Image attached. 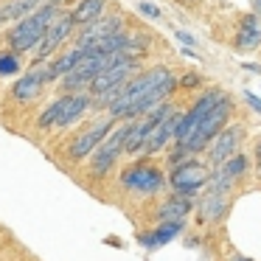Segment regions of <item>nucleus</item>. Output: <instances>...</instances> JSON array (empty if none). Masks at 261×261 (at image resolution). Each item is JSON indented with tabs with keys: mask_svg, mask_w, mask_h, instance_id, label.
<instances>
[{
	"mask_svg": "<svg viewBox=\"0 0 261 261\" xmlns=\"http://www.w3.org/2000/svg\"><path fill=\"white\" fill-rule=\"evenodd\" d=\"M62 12H65V9H59V6H42V9H37V12H31L29 17L12 23L9 29H3L6 48H9V51H14V54H20V57L31 54L37 45H40L42 37H45L48 25H51Z\"/></svg>",
	"mask_w": 261,
	"mask_h": 261,
	"instance_id": "f257e3e1",
	"label": "nucleus"
},
{
	"mask_svg": "<svg viewBox=\"0 0 261 261\" xmlns=\"http://www.w3.org/2000/svg\"><path fill=\"white\" fill-rule=\"evenodd\" d=\"M169 79H174V73H171V68H166V65H154V68L138 70V73L121 87V93L115 96V101L107 107V115L115 118V121H124L126 113H129L143 96H149L152 90H158V87L166 85Z\"/></svg>",
	"mask_w": 261,
	"mask_h": 261,
	"instance_id": "f03ea898",
	"label": "nucleus"
},
{
	"mask_svg": "<svg viewBox=\"0 0 261 261\" xmlns=\"http://www.w3.org/2000/svg\"><path fill=\"white\" fill-rule=\"evenodd\" d=\"M230 113H233V101H230V98H222V101L197 124V129L191 132V138H188L186 143H177V146H182L186 152H191V154L205 152V149L214 143V138L219 135L227 124H230Z\"/></svg>",
	"mask_w": 261,
	"mask_h": 261,
	"instance_id": "7ed1b4c3",
	"label": "nucleus"
},
{
	"mask_svg": "<svg viewBox=\"0 0 261 261\" xmlns=\"http://www.w3.org/2000/svg\"><path fill=\"white\" fill-rule=\"evenodd\" d=\"M121 186H124V191L138 194V197H152V194L163 191L169 180L158 166L149 163V158H141L121 171Z\"/></svg>",
	"mask_w": 261,
	"mask_h": 261,
	"instance_id": "20e7f679",
	"label": "nucleus"
},
{
	"mask_svg": "<svg viewBox=\"0 0 261 261\" xmlns=\"http://www.w3.org/2000/svg\"><path fill=\"white\" fill-rule=\"evenodd\" d=\"M211 174H214V169L208 163L191 158V160H186V163L174 166L169 171V188L174 194H182V197H197L199 191L208 188Z\"/></svg>",
	"mask_w": 261,
	"mask_h": 261,
	"instance_id": "39448f33",
	"label": "nucleus"
},
{
	"mask_svg": "<svg viewBox=\"0 0 261 261\" xmlns=\"http://www.w3.org/2000/svg\"><path fill=\"white\" fill-rule=\"evenodd\" d=\"M126 132H129V121H118V124L113 126V132L98 143V149L90 154V166H87L93 177H107L110 171H113V166L118 163L121 154H124Z\"/></svg>",
	"mask_w": 261,
	"mask_h": 261,
	"instance_id": "423d86ee",
	"label": "nucleus"
},
{
	"mask_svg": "<svg viewBox=\"0 0 261 261\" xmlns=\"http://www.w3.org/2000/svg\"><path fill=\"white\" fill-rule=\"evenodd\" d=\"M115 124H118V121L110 118V115L104 113V118H96L93 124H87L76 138H70L68 149H65V158H68L70 163H82V160H87L98 149V143H101L110 132H113Z\"/></svg>",
	"mask_w": 261,
	"mask_h": 261,
	"instance_id": "0eeeda50",
	"label": "nucleus"
},
{
	"mask_svg": "<svg viewBox=\"0 0 261 261\" xmlns=\"http://www.w3.org/2000/svg\"><path fill=\"white\" fill-rule=\"evenodd\" d=\"M138 70H141V59H135V57H115L107 68H101L96 73V79H93V85H90V96L98 98V96H104V93L115 90V87L126 85Z\"/></svg>",
	"mask_w": 261,
	"mask_h": 261,
	"instance_id": "6e6552de",
	"label": "nucleus"
},
{
	"mask_svg": "<svg viewBox=\"0 0 261 261\" xmlns=\"http://www.w3.org/2000/svg\"><path fill=\"white\" fill-rule=\"evenodd\" d=\"M76 34V23L70 20V12L65 9L62 14H59L57 20H54L51 25H48V31H45V37L40 40V45L31 51V65H42V62H48V59L54 57V54H59L62 51V45L70 40V37Z\"/></svg>",
	"mask_w": 261,
	"mask_h": 261,
	"instance_id": "1a4fd4ad",
	"label": "nucleus"
},
{
	"mask_svg": "<svg viewBox=\"0 0 261 261\" xmlns=\"http://www.w3.org/2000/svg\"><path fill=\"white\" fill-rule=\"evenodd\" d=\"M48 87H51V79H48L45 62H42V65H31V68H25V73L12 85L9 98H12L14 104H23V107H25V104H34L37 98H42V93H45Z\"/></svg>",
	"mask_w": 261,
	"mask_h": 261,
	"instance_id": "9d476101",
	"label": "nucleus"
},
{
	"mask_svg": "<svg viewBox=\"0 0 261 261\" xmlns=\"http://www.w3.org/2000/svg\"><path fill=\"white\" fill-rule=\"evenodd\" d=\"M222 98H227V93L219 90V87H211V90H205L202 96H199L197 101H194L191 107L182 113L180 124H177V138H174V143H186L188 138H191V132L197 129V124L216 107V104L222 101Z\"/></svg>",
	"mask_w": 261,
	"mask_h": 261,
	"instance_id": "9b49d317",
	"label": "nucleus"
},
{
	"mask_svg": "<svg viewBox=\"0 0 261 261\" xmlns=\"http://www.w3.org/2000/svg\"><path fill=\"white\" fill-rule=\"evenodd\" d=\"M244 135H247L244 124H227L225 129L214 138V143L205 149V152H208V166L211 169H216V166H222L225 160H230L236 152H242Z\"/></svg>",
	"mask_w": 261,
	"mask_h": 261,
	"instance_id": "f8f14e48",
	"label": "nucleus"
},
{
	"mask_svg": "<svg viewBox=\"0 0 261 261\" xmlns=\"http://www.w3.org/2000/svg\"><path fill=\"white\" fill-rule=\"evenodd\" d=\"M118 31H124V17H121V14H107L104 12L98 20L76 29L73 48H90L93 42L104 40V37H113V34H118Z\"/></svg>",
	"mask_w": 261,
	"mask_h": 261,
	"instance_id": "ddd939ff",
	"label": "nucleus"
},
{
	"mask_svg": "<svg viewBox=\"0 0 261 261\" xmlns=\"http://www.w3.org/2000/svg\"><path fill=\"white\" fill-rule=\"evenodd\" d=\"M230 211V194L227 191H214V188H205L202 199L197 202V214H199V222L205 225H216L222 222V216Z\"/></svg>",
	"mask_w": 261,
	"mask_h": 261,
	"instance_id": "4468645a",
	"label": "nucleus"
},
{
	"mask_svg": "<svg viewBox=\"0 0 261 261\" xmlns=\"http://www.w3.org/2000/svg\"><path fill=\"white\" fill-rule=\"evenodd\" d=\"M261 45V17H255L253 12H247L239 20L236 29V40H233V51L239 54H250Z\"/></svg>",
	"mask_w": 261,
	"mask_h": 261,
	"instance_id": "2eb2a0df",
	"label": "nucleus"
},
{
	"mask_svg": "<svg viewBox=\"0 0 261 261\" xmlns=\"http://www.w3.org/2000/svg\"><path fill=\"white\" fill-rule=\"evenodd\" d=\"M194 205H197V202H194V197H182V194L171 191V197H166L163 202L158 205L154 219H158V222H186V216L191 214Z\"/></svg>",
	"mask_w": 261,
	"mask_h": 261,
	"instance_id": "dca6fc26",
	"label": "nucleus"
},
{
	"mask_svg": "<svg viewBox=\"0 0 261 261\" xmlns=\"http://www.w3.org/2000/svg\"><path fill=\"white\" fill-rule=\"evenodd\" d=\"M182 227H186V222H158V227H149V230L138 233V242L146 250H154V247H160V244L171 242L174 236H180Z\"/></svg>",
	"mask_w": 261,
	"mask_h": 261,
	"instance_id": "f3484780",
	"label": "nucleus"
},
{
	"mask_svg": "<svg viewBox=\"0 0 261 261\" xmlns=\"http://www.w3.org/2000/svg\"><path fill=\"white\" fill-rule=\"evenodd\" d=\"M79 57H82V48H68V51L54 54V57L45 62V68H48V79H51V85H57V82L62 79V76H68L70 70H73V65L79 62Z\"/></svg>",
	"mask_w": 261,
	"mask_h": 261,
	"instance_id": "a211bd4d",
	"label": "nucleus"
},
{
	"mask_svg": "<svg viewBox=\"0 0 261 261\" xmlns=\"http://www.w3.org/2000/svg\"><path fill=\"white\" fill-rule=\"evenodd\" d=\"M107 3L110 0H76L73 9H70V20L76 23V29L98 20L104 12H107Z\"/></svg>",
	"mask_w": 261,
	"mask_h": 261,
	"instance_id": "6ab92c4d",
	"label": "nucleus"
},
{
	"mask_svg": "<svg viewBox=\"0 0 261 261\" xmlns=\"http://www.w3.org/2000/svg\"><path fill=\"white\" fill-rule=\"evenodd\" d=\"M25 70V59L20 54L9 51V48H0V79H9V76H17Z\"/></svg>",
	"mask_w": 261,
	"mask_h": 261,
	"instance_id": "aec40b11",
	"label": "nucleus"
},
{
	"mask_svg": "<svg viewBox=\"0 0 261 261\" xmlns=\"http://www.w3.org/2000/svg\"><path fill=\"white\" fill-rule=\"evenodd\" d=\"M247 166H250L247 154L236 152V154H233L230 160H225V163H222V166H216V169H222V171H225V174L230 177L233 182H239V180H242L244 174H247Z\"/></svg>",
	"mask_w": 261,
	"mask_h": 261,
	"instance_id": "412c9836",
	"label": "nucleus"
},
{
	"mask_svg": "<svg viewBox=\"0 0 261 261\" xmlns=\"http://www.w3.org/2000/svg\"><path fill=\"white\" fill-rule=\"evenodd\" d=\"M59 104H62V98L57 96L45 110H42L40 118H37V129H54V124H57V115H59Z\"/></svg>",
	"mask_w": 261,
	"mask_h": 261,
	"instance_id": "4be33fe9",
	"label": "nucleus"
},
{
	"mask_svg": "<svg viewBox=\"0 0 261 261\" xmlns=\"http://www.w3.org/2000/svg\"><path fill=\"white\" fill-rule=\"evenodd\" d=\"M138 12H141L143 17H149V20H160V17H163V12H160L154 3H146V0H143V3H138Z\"/></svg>",
	"mask_w": 261,
	"mask_h": 261,
	"instance_id": "5701e85b",
	"label": "nucleus"
},
{
	"mask_svg": "<svg viewBox=\"0 0 261 261\" xmlns=\"http://www.w3.org/2000/svg\"><path fill=\"white\" fill-rule=\"evenodd\" d=\"M174 37L182 42V45H188V48H197V40H194V37L188 34V31H180V29H177V31H174Z\"/></svg>",
	"mask_w": 261,
	"mask_h": 261,
	"instance_id": "b1692460",
	"label": "nucleus"
},
{
	"mask_svg": "<svg viewBox=\"0 0 261 261\" xmlns=\"http://www.w3.org/2000/svg\"><path fill=\"white\" fill-rule=\"evenodd\" d=\"M199 85V76L197 73H188V76H182L180 82H177V87H197Z\"/></svg>",
	"mask_w": 261,
	"mask_h": 261,
	"instance_id": "393cba45",
	"label": "nucleus"
},
{
	"mask_svg": "<svg viewBox=\"0 0 261 261\" xmlns=\"http://www.w3.org/2000/svg\"><path fill=\"white\" fill-rule=\"evenodd\" d=\"M244 101H247L250 107H253L255 113L261 115V98H255V96H253V93H250V90H244Z\"/></svg>",
	"mask_w": 261,
	"mask_h": 261,
	"instance_id": "a878e982",
	"label": "nucleus"
},
{
	"mask_svg": "<svg viewBox=\"0 0 261 261\" xmlns=\"http://www.w3.org/2000/svg\"><path fill=\"white\" fill-rule=\"evenodd\" d=\"M253 160L261 163V135H258V141H255V146H253Z\"/></svg>",
	"mask_w": 261,
	"mask_h": 261,
	"instance_id": "bb28decb",
	"label": "nucleus"
},
{
	"mask_svg": "<svg viewBox=\"0 0 261 261\" xmlns=\"http://www.w3.org/2000/svg\"><path fill=\"white\" fill-rule=\"evenodd\" d=\"M253 14H255V17H261V0H253Z\"/></svg>",
	"mask_w": 261,
	"mask_h": 261,
	"instance_id": "cd10ccee",
	"label": "nucleus"
},
{
	"mask_svg": "<svg viewBox=\"0 0 261 261\" xmlns=\"http://www.w3.org/2000/svg\"><path fill=\"white\" fill-rule=\"evenodd\" d=\"M230 261H255V258H247V255H242V253H236V255H230Z\"/></svg>",
	"mask_w": 261,
	"mask_h": 261,
	"instance_id": "c85d7f7f",
	"label": "nucleus"
},
{
	"mask_svg": "<svg viewBox=\"0 0 261 261\" xmlns=\"http://www.w3.org/2000/svg\"><path fill=\"white\" fill-rule=\"evenodd\" d=\"M255 174H258V180H261V163H255Z\"/></svg>",
	"mask_w": 261,
	"mask_h": 261,
	"instance_id": "c756f323",
	"label": "nucleus"
}]
</instances>
